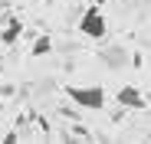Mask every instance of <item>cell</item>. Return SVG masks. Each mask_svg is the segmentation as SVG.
Returning <instances> with one entry per match:
<instances>
[{"label":"cell","instance_id":"cell-1","mask_svg":"<svg viewBox=\"0 0 151 144\" xmlns=\"http://www.w3.org/2000/svg\"><path fill=\"white\" fill-rule=\"evenodd\" d=\"M66 95L79 108H89V111L105 108V92L99 88V85H72V88H66Z\"/></svg>","mask_w":151,"mask_h":144},{"label":"cell","instance_id":"cell-2","mask_svg":"<svg viewBox=\"0 0 151 144\" xmlns=\"http://www.w3.org/2000/svg\"><path fill=\"white\" fill-rule=\"evenodd\" d=\"M79 33H82L86 39H105V36H109V20H105V13L95 10V7H89V10L82 13V20H79Z\"/></svg>","mask_w":151,"mask_h":144},{"label":"cell","instance_id":"cell-3","mask_svg":"<svg viewBox=\"0 0 151 144\" xmlns=\"http://www.w3.org/2000/svg\"><path fill=\"white\" fill-rule=\"evenodd\" d=\"M118 105L141 111V108H148V98H145V95H141L135 85H125V88H118Z\"/></svg>","mask_w":151,"mask_h":144},{"label":"cell","instance_id":"cell-4","mask_svg":"<svg viewBox=\"0 0 151 144\" xmlns=\"http://www.w3.org/2000/svg\"><path fill=\"white\" fill-rule=\"evenodd\" d=\"M102 62H105L109 69H122L125 62H128V53L118 49V46H115V49H105V53H102Z\"/></svg>","mask_w":151,"mask_h":144},{"label":"cell","instance_id":"cell-5","mask_svg":"<svg viewBox=\"0 0 151 144\" xmlns=\"http://www.w3.org/2000/svg\"><path fill=\"white\" fill-rule=\"evenodd\" d=\"M20 33H23V23H20V20H10V26L0 33V43L10 46V43H17V36H20Z\"/></svg>","mask_w":151,"mask_h":144},{"label":"cell","instance_id":"cell-6","mask_svg":"<svg viewBox=\"0 0 151 144\" xmlns=\"http://www.w3.org/2000/svg\"><path fill=\"white\" fill-rule=\"evenodd\" d=\"M49 49H53V39H49V36H36V43H33V56H46Z\"/></svg>","mask_w":151,"mask_h":144},{"label":"cell","instance_id":"cell-7","mask_svg":"<svg viewBox=\"0 0 151 144\" xmlns=\"http://www.w3.org/2000/svg\"><path fill=\"white\" fill-rule=\"evenodd\" d=\"M17 141H20L17 131H7V134H4V144H17Z\"/></svg>","mask_w":151,"mask_h":144},{"label":"cell","instance_id":"cell-8","mask_svg":"<svg viewBox=\"0 0 151 144\" xmlns=\"http://www.w3.org/2000/svg\"><path fill=\"white\" fill-rule=\"evenodd\" d=\"M148 108H151V98H148Z\"/></svg>","mask_w":151,"mask_h":144}]
</instances>
